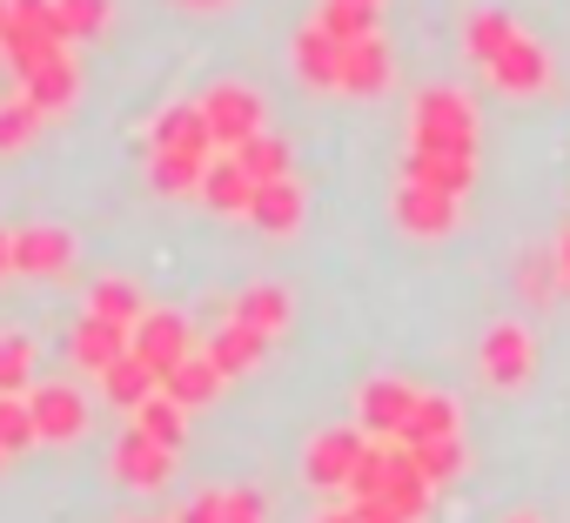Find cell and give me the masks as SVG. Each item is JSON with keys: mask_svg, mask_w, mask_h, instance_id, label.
<instances>
[{"mask_svg": "<svg viewBox=\"0 0 570 523\" xmlns=\"http://www.w3.org/2000/svg\"><path fill=\"white\" fill-rule=\"evenodd\" d=\"M463 48H470V61H476L503 95H517V101L550 95V81H557L550 48H543V41H537L510 8H476V14H470V28H463Z\"/></svg>", "mask_w": 570, "mask_h": 523, "instance_id": "6da1fadb", "label": "cell"}, {"mask_svg": "<svg viewBox=\"0 0 570 523\" xmlns=\"http://www.w3.org/2000/svg\"><path fill=\"white\" fill-rule=\"evenodd\" d=\"M68 41H61V21H55V0H8V21H0V55L8 68L28 81L41 61H55Z\"/></svg>", "mask_w": 570, "mask_h": 523, "instance_id": "7a4b0ae2", "label": "cell"}, {"mask_svg": "<svg viewBox=\"0 0 570 523\" xmlns=\"http://www.w3.org/2000/svg\"><path fill=\"white\" fill-rule=\"evenodd\" d=\"M410 148H476V108L456 88H423L410 101Z\"/></svg>", "mask_w": 570, "mask_h": 523, "instance_id": "3957f363", "label": "cell"}, {"mask_svg": "<svg viewBox=\"0 0 570 523\" xmlns=\"http://www.w3.org/2000/svg\"><path fill=\"white\" fill-rule=\"evenodd\" d=\"M202 115H208V135H215V148L222 155H235L242 141H255L262 135V95L248 88V81H215L208 95H202Z\"/></svg>", "mask_w": 570, "mask_h": 523, "instance_id": "277c9868", "label": "cell"}, {"mask_svg": "<svg viewBox=\"0 0 570 523\" xmlns=\"http://www.w3.org/2000/svg\"><path fill=\"white\" fill-rule=\"evenodd\" d=\"M476 363H483V383H490V389H523V383L537 376V343H530L523 323H490Z\"/></svg>", "mask_w": 570, "mask_h": 523, "instance_id": "5b68a950", "label": "cell"}, {"mask_svg": "<svg viewBox=\"0 0 570 523\" xmlns=\"http://www.w3.org/2000/svg\"><path fill=\"white\" fill-rule=\"evenodd\" d=\"M363 450H370V430H363V423L323 430V436L309 443V456H303V476H309L316 490H350V470H356Z\"/></svg>", "mask_w": 570, "mask_h": 523, "instance_id": "8992f818", "label": "cell"}, {"mask_svg": "<svg viewBox=\"0 0 570 523\" xmlns=\"http://www.w3.org/2000/svg\"><path fill=\"white\" fill-rule=\"evenodd\" d=\"M456 201H463V195H443V188H423V181H396L390 215H396V228H403V235L436 241V235H450V228H456Z\"/></svg>", "mask_w": 570, "mask_h": 523, "instance_id": "52a82bcc", "label": "cell"}, {"mask_svg": "<svg viewBox=\"0 0 570 523\" xmlns=\"http://www.w3.org/2000/svg\"><path fill=\"white\" fill-rule=\"evenodd\" d=\"M416 403H423V389L416 383H403V376H376V383H363V403H356V423L370 430V436H403V423L416 416Z\"/></svg>", "mask_w": 570, "mask_h": 523, "instance_id": "ba28073f", "label": "cell"}, {"mask_svg": "<svg viewBox=\"0 0 570 523\" xmlns=\"http://www.w3.org/2000/svg\"><path fill=\"white\" fill-rule=\"evenodd\" d=\"M68 269H75V235H68V228H48V221L14 228V276L55 283V276H68Z\"/></svg>", "mask_w": 570, "mask_h": 523, "instance_id": "9c48e42d", "label": "cell"}, {"mask_svg": "<svg viewBox=\"0 0 570 523\" xmlns=\"http://www.w3.org/2000/svg\"><path fill=\"white\" fill-rule=\"evenodd\" d=\"M135 356H141L155 376H168V369H181V363L195 356V336H188V323H181L175 309H148V316L135 323Z\"/></svg>", "mask_w": 570, "mask_h": 523, "instance_id": "30bf717a", "label": "cell"}, {"mask_svg": "<svg viewBox=\"0 0 570 523\" xmlns=\"http://www.w3.org/2000/svg\"><path fill=\"white\" fill-rule=\"evenodd\" d=\"M28 403H35L41 443H81V436H88V396H81V389H68V383H35Z\"/></svg>", "mask_w": 570, "mask_h": 523, "instance_id": "8fae6325", "label": "cell"}, {"mask_svg": "<svg viewBox=\"0 0 570 523\" xmlns=\"http://www.w3.org/2000/svg\"><path fill=\"white\" fill-rule=\"evenodd\" d=\"M390 75H396V61H390V41L383 34H363V41H343L336 48V88L343 95H383Z\"/></svg>", "mask_w": 570, "mask_h": 523, "instance_id": "7c38bea8", "label": "cell"}, {"mask_svg": "<svg viewBox=\"0 0 570 523\" xmlns=\"http://www.w3.org/2000/svg\"><path fill=\"white\" fill-rule=\"evenodd\" d=\"M403 181H423V188H443V195H470L476 148H410L403 155Z\"/></svg>", "mask_w": 570, "mask_h": 523, "instance_id": "4fadbf2b", "label": "cell"}, {"mask_svg": "<svg viewBox=\"0 0 570 523\" xmlns=\"http://www.w3.org/2000/svg\"><path fill=\"white\" fill-rule=\"evenodd\" d=\"M115 476H121L128 490H168V476H175V450H161L155 436H141V430L128 423V436L115 443Z\"/></svg>", "mask_w": 570, "mask_h": 523, "instance_id": "5bb4252c", "label": "cell"}, {"mask_svg": "<svg viewBox=\"0 0 570 523\" xmlns=\"http://www.w3.org/2000/svg\"><path fill=\"white\" fill-rule=\"evenodd\" d=\"M21 95H28L48 121H55V115H68V108L81 101V61H75V48H61L55 61H41V68L21 81Z\"/></svg>", "mask_w": 570, "mask_h": 523, "instance_id": "9a60e30c", "label": "cell"}, {"mask_svg": "<svg viewBox=\"0 0 570 523\" xmlns=\"http://www.w3.org/2000/svg\"><path fill=\"white\" fill-rule=\"evenodd\" d=\"M128 349H135V329H121V323H108V316H95V309L68 329V356H75L88 376H101V369H108L115 356H128Z\"/></svg>", "mask_w": 570, "mask_h": 523, "instance_id": "2e32d148", "label": "cell"}, {"mask_svg": "<svg viewBox=\"0 0 570 523\" xmlns=\"http://www.w3.org/2000/svg\"><path fill=\"white\" fill-rule=\"evenodd\" d=\"M303 215H309V195H303V181H296V175L262 181V188H255V201H248V221H255L262 235H296V228H303Z\"/></svg>", "mask_w": 570, "mask_h": 523, "instance_id": "e0dca14e", "label": "cell"}, {"mask_svg": "<svg viewBox=\"0 0 570 523\" xmlns=\"http://www.w3.org/2000/svg\"><path fill=\"white\" fill-rule=\"evenodd\" d=\"M383 496H390L410 523H423V510H430V496H436V483L423 476L416 450H410V443H396V436H390V476H383Z\"/></svg>", "mask_w": 570, "mask_h": 523, "instance_id": "ac0fdd59", "label": "cell"}, {"mask_svg": "<svg viewBox=\"0 0 570 523\" xmlns=\"http://www.w3.org/2000/svg\"><path fill=\"white\" fill-rule=\"evenodd\" d=\"M208 148H148V181L161 195H202V175H208Z\"/></svg>", "mask_w": 570, "mask_h": 523, "instance_id": "d6986e66", "label": "cell"}, {"mask_svg": "<svg viewBox=\"0 0 570 523\" xmlns=\"http://www.w3.org/2000/svg\"><path fill=\"white\" fill-rule=\"evenodd\" d=\"M208 356H215V369L235 383V376H255V369H262V356H268V336H255L248 323H235V316H228V323L208 336Z\"/></svg>", "mask_w": 570, "mask_h": 523, "instance_id": "ffe728a7", "label": "cell"}, {"mask_svg": "<svg viewBox=\"0 0 570 523\" xmlns=\"http://www.w3.org/2000/svg\"><path fill=\"white\" fill-rule=\"evenodd\" d=\"M148 148H208V155H222V148H215V135H208L202 101H175V108H161V115H155V128H148Z\"/></svg>", "mask_w": 570, "mask_h": 523, "instance_id": "44dd1931", "label": "cell"}, {"mask_svg": "<svg viewBox=\"0 0 570 523\" xmlns=\"http://www.w3.org/2000/svg\"><path fill=\"white\" fill-rule=\"evenodd\" d=\"M202 201H208L215 215H248V201H255L248 168H242L235 155H215V161H208V175H202Z\"/></svg>", "mask_w": 570, "mask_h": 523, "instance_id": "7402d4cb", "label": "cell"}, {"mask_svg": "<svg viewBox=\"0 0 570 523\" xmlns=\"http://www.w3.org/2000/svg\"><path fill=\"white\" fill-rule=\"evenodd\" d=\"M161 389H168L175 403H188V409H208V403L228 389V376L215 369V356H208V349H195L181 369H168V376H161Z\"/></svg>", "mask_w": 570, "mask_h": 523, "instance_id": "603a6c76", "label": "cell"}, {"mask_svg": "<svg viewBox=\"0 0 570 523\" xmlns=\"http://www.w3.org/2000/svg\"><path fill=\"white\" fill-rule=\"evenodd\" d=\"M336 48H343V41H336L323 21H309V28L289 41V61H296V75H303L309 88H336Z\"/></svg>", "mask_w": 570, "mask_h": 523, "instance_id": "cb8c5ba5", "label": "cell"}, {"mask_svg": "<svg viewBox=\"0 0 570 523\" xmlns=\"http://www.w3.org/2000/svg\"><path fill=\"white\" fill-rule=\"evenodd\" d=\"M155 389H161V376H155V369H148L135 349H128V356H115V363L101 369V396H108V403H121L128 416H135V409H141Z\"/></svg>", "mask_w": 570, "mask_h": 523, "instance_id": "d4e9b609", "label": "cell"}, {"mask_svg": "<svg viewBox=\"0 0 570 523\" xmlns=\"http://www.w3.org/2000/svg\"><path fill=\"white\" fill-rule=\"evenodd\" d=\"M436 436H463V409H456V396H443V389H423V403H416V416L403 423V436L396 443H436Z\"/></svg>", "mask_w": 570, "mask_h": 523, "instance_id": "484cf974", "label": "cell"}, {"mask_svg": "<svg viewBox=\"0 0 570 523\" xmlns=\"http://www.w3.org/2000/svg\"><path fill=\"white\" fill-rule=\"evenodd\" d=\"M228 316H235V323H248L255 336H268V343H275L282 329H289V316H296V309H289V296H282V289H268V283H262V289H242V296L228 303Z\"/></svg>", "mask_w": 570, "mask_h": 523, "instance_id": "4316f807", "label": "cell"}, {"mask_svg": "<svg viewBox=\"0 0 570 523\" xmlns=\"http://www.w3.org/2000/svg\"><path fill=\"white\" fill-rule=\"evenodd\" d=\"M135 430L155 436L161 450H181V443H188V403H175L168 389H155V396L135 409Z\"/></svg>", "mask_w": 570, "mask_h": 523, "instance_id": "83f0119b", "label": "cell"}, {"mask_svg": "<svg viewBox=\"0 0 570 523\" xmlns=\"http://www.w3.org/2000/svg\"><path fill=\"white\" fill-rule=\"evenodd\" d=\"M235 161L248 168V181H255V188H262V181H282V175H289V168H296V155H289V141H282V135H268V128H262L255 141H242V148H235Z\"/></svg>", "mask_w": 570, "mask_h": 523, "instance_id": "f1b7e54d", "label": "cell"}, {"mask_svg": "<svg viewBox=\"0 0 570 523\" xmlns=\"http://www.w3.org/2000/svg\"><path fill=\"white\" fill-rule=\"evenodd\" d=\"M55 21H61V41L75 48V41H95V34H108V21H115V0H55Z\"/></svg>", "mask_w": 570, "mask_h": 523, "instance_id": "f546056e", "label": "cell"}, {"mask_svg": "<svg viewBox=\"0 0 570 523\" xmlns=\"http://www.w3.org/2000/svg\"><path fill=\"white\" fill-rule=\"evenodd\" d=\"M88 309H95V316H108V323H121V329H135V323L148 316L141 289H135V283H121V276H101V283H95V296H88Z\"/></svg>", "mask_w": 570, "mask_h": 523, "instance_id": "4dcf8cb0", "label": "cell"}, {"mask_svg": "<svg viewBox=\"0 0 570 523\" xmlns=\"http://www.w3.org/2000/svg\"><path fill=\"white\" fill-rule=\"evenodd\" d=\"M35 383V343L21 329H0V396H28Z\"/></svg>", "mask_w": 570, "mask_h": 523, "instance_id": "1f68e13d", "label": "cell"}, {"mask_svg": "<svg viewBox=\"0 0 570 523\" xmlns=\"http://www.w3.org/2000/svg\"><path fill=\"white\" fill-rule=\"evenodd\" d=\"M41 108L28 101V95H8V101H0V155H21L35 135H41Z\"/></svg>", "mask_w": 570, "mask_h": 523, "instance_id": "d6a6232c", "label": "cell"}, {"mask_svg": "<svg viewBox=\"0 0 570 523\" xmlns=\"http://www.w3.org/2000/svg\"><path fill=\"white\" fill-rule=\"evenodd\" d=\"M416 463H423V476L436 490H450L470 470V450H463V436H436V443H416Z\"/></svg>", "mask_w": 570, "mask_h": 523, "instance_id": "836d02e7", "label": "cell"}, {"mask_svg": "<svg viewBox=\"0 0 570 523\" xmlns=\"http://www.w3.org/2000/svg\"><path fill=\"white\" fill-rule=\"evenodd\" d=\"M316 21H323L336 41H363V34H376V28H383V8H356V0H323Z\"/></svg>", "mask_w": 570, "mask_h": 523, "instance_id": "e575fe53", "label": "cell"}, {"mask_svg": "<svg viewBox=\"0 0 570 523\" xmlns=\"http://www.w3.org/2000/svg\"><path fill=\"white\" fill-rule=\"evenodd\" d=\"M35 443H41V430H35V403H28V396H0V450L21 456V450H35Z\"/></svg>", "mask_w": 570, "mask_h": 523, "instance_id": "d590c367", "label": "cell"}, {"mask_svg": "<svg viewBox=\"0 0 570 523\" xmlns=\"http://www.w3.org/2000/svg\"><path fill=\"white\" fill-rule=\"evenodd\" d=\"M383 476H390V443L370 436V450H363L356 470H350V503H356V496H383Z\"/></svg>", "mask_w": 570, "mask_h": 523, "instance_id": "8d00e7d4", "label": "cell"}, {"mask_svg": "<svg viewBox=\"0 0 570 523\" xmlns=\"http://www.w3.org/2000/svg\"><path fill=\"white\" fill-rule=\"evenodd\" d=\"M222 523H268V496L262 490H222Z\"/></svg>", "mask_w": 570, "mask_h": 523, "instance_id": "74e56055", "label": "cell"}, {"mask_svg": "<svg viewBox=\"0 0 570 523\" xmlns=\"http://www.w3.org/2000/svg\"><path fill=\"white\" fill-rule=\"evenodd\" d=\"M350 510H356V523H410V516H403L390 496H356Z\"/></svg>", "mask_w": 570, "mask_h": 523, "instance_id": "f35d334b", "label": "cell"}, {"mask_svg": "<svg viewBox=\"0 0 570 523\" xmlns=\"http://www.w3.org/2000/svg\"><path fill=\"white\" fill-rule=\"evenodd\" d=\"M175 523H222V490H202V496H195Z\"/></svg>", "mask_w": 570, "mask_h": 523, "instance_id": "ab89813d", "label": "cell"}, {"mask_svg": "<svg viewBox=\"0 0 570 523\" xmlns=\"http://www.w3.org/2000/svg\"><path fill=\"white\" fill-rule=\"evenodd\" d=\"M523 289H530V296H550V269H543V262H530V276H523Z\"/></svg>", "mask_w": 570, "mask_h": 523, "instance_id": "60d3db41", "label": "cell"}, {"mask_svg": "<svg viewBox=\"0 0 570 523\" xmlns=\"http://www.w3.org/2000/svg\"><path fill=\"white\" fill-rule=\"evenodd\" d=\"M8 276H14V235L0 228V283H8Z\"/></svg>", "mask_w": 570, "mask_h": 523, "instance_id": "b9f144b4", "label": "cell"}, {"mask_svg": "<svg viewBox=\"0 0 570 523\" xmlns=\"http://www.w3.org/2000/svg\"><path fill=\"white\" fill-rule=\"evenodd\" d=\"M175 8H195V14H222L228 0H175Z\"/></svg>", "mask_w": 570, "mask_h": 523, "instance_id": "7bdbcfd3", "label": "cell"}, {"mask_svg": "<svg viewBox=\"0 0 570 523\" xmlns=\"http://www.w3.org/2000/svg\"><path fill=\"white\" fill-rule=\"evenodd\" d=\"M557 276L570 283V228H563V241H557Z\"/></svg>", "mask_w": 570, "mask_h": 523, "instance_id": "ee69618b", "label": "cell"}, {"mask_svg": "<svg viewBox=\"0 0 570 523\" xmlns=\"http://www.w3.org/2000/svg\"><path fill=\"white\" fill-rule=\"evenodd\" d=\"M316 523H356V510H330V516H316Z\"/></svg>", "mask_w": 570, "mask_h": 523, "instance_id": "f6af8a7d", "label": "cell"}, {"mask_svg": "<svg viewBox=\"0 0 570 523\" xmlns=\"http://www.w3.org/2000/svg\"><path fill=\"white\" fill-rule=\"evenodd\" d=\"M503 523H543V516H530V510H517V516H503Z\"/></svg>", "mask_w": 570, "mask_h": 523, "instance_id": "bcb514c9", "label": "cell"}, {"mask_svg": "<svg viewBox=\"0 0 570 523\" xmlns=\"http://www.w3.org/2000/svg\"><path fill=\"white\" fill-rule=\"evenodd\" d=\"M356 8H383V0H356Z\"/></svg>", "mask_w": 570, "mask_h": 523, "instance_id": "7dc6e473", "label": "cell"}, {"mask_svg": "<svg viewBox=\"0 0 570 523\" xmlns=\"http://www.w3.org/2000/svg\"><path fill=\"white\" fill-rule=\"evenodd\" d=\"M0 21H8V0H0Z\"/></svg>", "mask_w": 570, "mask_h": 523, "instance_id": "c3c4849f", "label": "cell"}, {"mask_svg": "<svg viewBox=\"0 0 570 523\" xmlns=\"http://www.w3.org/2000/svg\"><path fill=\"white\" fill-rule=\"evenodd\" d=\"M0 470H8V450H0Z\"/></svg>", "mask_w": 570, "mask_h": 523, "instance_id": "681fc988", "label": "cell"}, {"mask_svg": "<svg viewBox=\"0 0 570 523\" xmlns=\"http://www.w3.org/2000/svg\"><path fill=\"white\" fill-rule=\"evenodd\" d=\"M148 523H155V516H148Z\"/></svg>", "mask_w": 570, "mask_h": 523, "instance_id": "f907efd6", "label": "cell"}]
</instances>
